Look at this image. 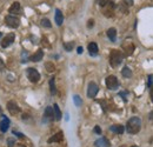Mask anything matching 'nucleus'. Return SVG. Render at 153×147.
<instances>
[{
    "mask_svg": "<svg viewBox=\"0 0 153 147\" xmlns=\"http://www.w3.org/2000/svg\"><path fill=\"white\" fill-rule=\"evenodd\" d=\"M126 129L130 134H138L141 129V119L138 117H132L126 124Z\"/></svg>",
    "mask_w": 153,
    "mask_h": 147,
    "instance_id": "f257e3e1",
    "label": "nucleus"
},
{
    "mask_svg": "<svg viewBox=\"0 0 153 147\" xmlns=\"http://www.w3.org/2000/svg\"><path fill=\"white\" fill-rule=\"evenodd\" d=\"M100 7L102 10L104 16L106 17H112L114 13V2L112 0H101L100 1Z\"/></svg>",
    "mask_w": 153,
    "mask_h": 147,
    "instance_id": "f03ea898",
    "label": "nucleus"
},
{
    "mask_svg": "<svg viewBox=\"0 0 153 147\" xmlns=\"http://www.w3.org/2000/svg\"><path fill=\"white\" fill-rule=\"evenodd\" d=\"M121 62H123V54H121V52H119L117 50H113L111 52V54H110V64H111V66L113 68H115Z\"/></svg>",
    "mask_w": 153,
    "mask_h": 147,
    "instance_id": "7ed1b4c3",
    "label": "nucleus"
},
{
    "mask_svg": "<svg viewBox=\"0 0 153 147\" xmlns=\"http://www.w3.org/2000/svg\"><path fill=\"white\" fill-rule=\"evenodd\" d=\"M105 84H106V87L108 90H111V91L118 90L119 86H120V84H119V81H118V79H117L115 75H108L106 78V80H105Z\"/></svg>",
    "mask_w": 153,
    "mask_h": 147,
    "instance_id": "20e7f679",
    "label": "nucleus"
},
{
    "mask_svg": "<svg viewBox=\"0 0 153 147\" xmlns=\"http://www.w3.org/2000/svg\"><path fill=\"white\" fill-rule=\"evenodd\" d=\"M26 74H27L28 80H30L31 82H33V84L38 82L39 80H40V73H39L36 68H27Z\"/></svg>",
    "mask_w": 153,
    "mask_h": 147,
    "instance_id": "39448f33",
    "label": "nucleus"
},
{
    "mask_svg": "<svg viewBox=\"0 0 153 147\" xmlns=\"http://www.w3.org/2000/svg\"><path fill=\"white\" fill-rule=\"evenodd\" d=\"M5 24L11 28H17V27H19L20 20L16 16H7V17H5Z\"/></svg>",
    "mask_w": 153,
    "mask_h": 147,
    "instance_id": "423d86ee",
    "label": "nucleus"
},
{
    "mask_svg": "<svg viewBox=\"0 0 153 147\" xmlns=\"http://www.w3.org/2000/svg\"><path fill=\"white\" fill-rule=\"evenodd\" d=\"M14 39H16V34H14V33H8V34H6L5 37L1 39V47H2V48L8 47L10 45H12V44L14 42Z\"/></svg>",
    "mask_w": 153,
    "mask_h": 147,
    "instance_id": "0eeeda50",
    "label": "nucleus"
},
{
    "mask_svg": "<svg viewBox=\"0 0 153 147\" xmlns=\"http://www.w3.org/2000/svg\"><path fill=\"white\" fill-rule=\"evenodd\" d=\"M98 92H99V86L97 85L96 82L91 81L88 84V88H87V97L88 98H96Z\"/></svg>",
    "mask_w": 153,
    "mask_h": 147,
    "instance_id": "6e6552de",
    "label": "nucleus"
},
{
    "mask_svg": "<svg viewBox=\"0 0 153 147\" xmlns=\"http://www.w3.org/2000/svg\"><path fill=\"white\" fill-rule=\"evenodd\" d=\"M54 120V112H53V107H46L45 110V114H44V118H42V121L45 124L50 122V121H53Z\"/></svg>",
    "mask_w": 153,
    "mask_h": 147,
    "instance_id": "1a4fd4ad",
    "label": "nucleus"
},
{
    "mask_svg": "<svg viewBox=\"0 0 153 147\" xmlns=\"http://www.w3.org/2000/svg\"><path fill=\"white\" fill-rule=\"evenodd\" d=\"M7 110H8V112L12 115H17V114H19L20 112H21L19 106L16 102H13V101H8L7 102Z\"/></svg>",
    "mask_w": 153,
    "mask_h": 147,
    "instance_id": "9d476101",
    "label": "nucleus"
},
{
    "mask_svg": "<svg viewBox=\"0 0 153 147\" xmlns=\"http://www.w3.org/2000/svg\"><path fill=\"white\" fill-rule=\"evenodd\" d=\"M42 58H44V51L41 48H39L36 53H33L30 56V60L33 61V62H39V61H41Z\"/></svg>",
    "mask_w": 153,
    "mask_h": 147,
    "instance_id": "9b49d317",
    "label": "nucleus"
},
{
    "mask_svg": "<svg viewBox=\"0 0 153 147\" xmlns=\"http://www.w3.org/2000/svg\"><path fill=\"white\" fill-rule=\"evenodd\" d=\"M20 11H21V6H20L19 2H13L11 6H10V8H8V12L11 13V14H19Z\"/></svg>",
    "mask_w": 153,
    "mask_h": 147,
    "instance_id": "f8f14e48",
    "label": "nucleus"
},
{
    "mask_svg": "<svg viewBox=\"0 0 153 147\" xmlns=\"http://www.w3.org/2000/svg\"><path fill=\"white\" fill-rule=\"evenodd\" d=\"M94 146L96 147H111V144H110V141H108L106 138H100V139L96 140Z\"/></svg>",
    "mask_w": 153,
    "mask_h": 147,
    "instance_id": "ddd939ff",
    "label": "nucleus"
},
{
    "mask_svg": "<svg viewBox=\"0 0 153 147\" xmlns=\"http://www.w3.org/2000/svg\"><path fill=\"white\" fill-rule=\"evenodd\" d=\"M8 128H10V120L6 117H2V120L0 121V131L5 133Z\"/></svg>",
    "mask_w": 153,
    "mask_h": 147,
    "instance_id": "4468645a",
    "label": "nucleus"
},
{
    "mask_svg": "<svg viewBox=\"0 0 153 147\" xmlns=\"http://www.w3.org/2000/svg\"><path fill=\"white\" fill-rule=\"evenodd\" d=\"M62 139H64V133L60 131V132L56 133V134L48 140V143H50V144H52V143H61Z\"/></svg>",
    "mask_w": 153,
    "mask_h": 147,
    "instance_id": "2eb2a0df",
    "label": "nucleus"
},
{
    "mask_svg": "<svg viewBox=\"0 0 153 147\" xmlns=\"http://www.w3.org/2000/svg\"><path fill=\"white\" fill-rule=\"evenodd\" d=\"M54 20H56V24L58 26H61L62 22H64V16L61 13L60 10H56V17H54Z\"/></svg>",
    "mask_w": 153,
    "mask_h": 147,
    "instance_id": "dca6fc26",
    "label": "nucleus"
},
{
    "mask_svg": "<svg viewBox=\"0 0 153 147\" xmlns=\"http://www.w3.org/2000/svg\"><path fill=\"white\" fill-rule=\"evenodd\" d=\"M98 45H97L96 42H90L88 44V52H90V54L92 55V56H96L98 54Z\"/></svg>",
    "mask_w": 153,
    "mask_h": 147,
    "instance_id": "f3484780",
    "label": "nucleus"
},
{
    "mask_svg": "<svg viewBox=\"0 0 153 147\" xmlns=\"http://www.w3.org/2000/svg\"><path fill=\"white\" fill-rule=\"evenodd\" d=\"M110 131L113 132V133H117V134H123L124 131H125V127L123 125H112L110 127Z\"/></svg>",
    "mask_w": 153,
    "mask_h": 147,
    "instance_id": "a211bd4d",
    "label": "nucleus"
},
{
    "mask_svg": "<svg viewBox=\"0 0 153 147\" xmlns=\"http://www.w3.org/2000/svg\"><path fill=\"white\" fill-rule=\"evenodd\" d=\"M107 37L112 42H114L115 39H117V30L114 27H111V28L107 30Z\"/></svg>",
    "mask_w": 153,
    "mask_h": 147,
    "instance_id": "6ab92c4d",
    "label": "nucleus"
},
{
    "mask_svg": "<svg viewBox=\"0 0 153 147\" xmlns=\"http://www.w3.org/2000/svg\"><path fill=\"white\" fill-rule=\"evenodd\" d=\"M124 51H125V54L126 55H130L132 54V52L134 51V45L132 42H128V44H125L124 46Z\"/></svg>",
    "mask_w": 153,
    "mask_h": 147,
    "instance_id": "aec40b11",
    "label": "nucleus"
},
{
    "mask_svg": "<svg viewBox=\"0 0 153 147\" xmlns=\"http://www.w3.org/2000/svg\"><path fill=\"white\" fill-rule=\"evenodd\" d=\"M53 112H54V119L58 120V121L61 120V112H60V108H59V106L57 104L53 105Z\"/></svg>",
    "mask_w": 153,
    "mask_h": 147,
    "instance_id": "412c9836",
    "label": "nucleus"
},
{
    "mask_svg": "<svg viewBox=\"0 0 153 147\" xmlns=\"http://www.w3.org/2000/svg\"><path fill=\"white\" fill-rule=\"evenodd\" d=\"M121 75H123L124 78H132V71H131L127 66H125V67L123 68V71H121Z\"/></svg>",
    "mask_w": 153,
    "mask_h": 147,
    "instance_id": "4be33fe9",
    "label": "nucleus"
},
{
    "mask_svg": "<svg viewBox=\"0 0 153 147\" xmlns=\"http://www.w3.org/2000/svg\"><path fill=\"white\" fill-rule=\"evenodd\" d=\"M50 90H51V94L52 95H56L57 88H56V82H54V79L53 78L50 80Z\"/></svg>",
    "mask_w": 153,
    "mask_h": 147,
    "instance_id": "5701e85b",
    "label": "nucleus"
},
{
    "mask_svg": "<svg viewBox=\"0 0 153 147\" xmlns=\"http://www.w3.org/2000/svg\"><path fill=\"white\" fill-rule=\"evenodd\" d=\"M40 24H41V26H44V27H47V28H51V26H52L51 21H50V20H48L47 18H42V19H41Z\"/></svg>",
    "mask_w": 153,
    "mask_h": 147,
    "instance_id": "b1692460",
    "label": "nucleus"
},
{
    "mask_svg": "<svg viewBox=\"0 0 153 147\" xmlns=\"http://www.w3.org/2000/svg\"><path fill=\"white\" fill-rule=\"evenodd\" d=\"M64 47H65V50H66L67 52H71V51L73 50V47H74V42H73V41L65 42V44H64Z\"/></svg>",
    "mask_w": 153,
    "mask_h": 147,
    "instance_id": "393cba45",
    "label": "nucleus"
},
{
    "mask_svg": "<svg viewBox=\"0 0 153 147\" xmlns=\"http://www.w3.org/2000/svg\"><path fill=\"white\" fill-rule=\"evenodd\" d=\"M73 101H74V105L76 107H80L81 104H82V100H81V98L79 95H73Z\"/></svg>",
    "mask_w": 153,
    "mask_h": 147,
    "instance_id": "a878e982",
    "label": "nucleus"
},
{
    "mask_svg": "<svg viewBox=\"0 0 153 147\" xmlns=\"http://www.w3.org/2000/svg\"><path fill=\"white\" fill-rule=\"evenodd\" d=\"M45 67H46V70H47L48 72H53V71L56 70V66H54L52 62H50V61H47V62L45 64Z\"/></svg>",
    "mask_w": 153,
    "mask_h": 147,
    "instance_id": "bb28decb",
    "label": "nucleus"
},
{
    "mask_svg": "<svg viewBox=\"0 0 153 147\" xmlns=\"http://www.w3.org/2000/svg\"><path fill=\"white\" fill-rule=\"evenodd\" d=\"M16 143H17V141H16L13 138H8V139H7V145H8L10 147L16 146Z\"/></svg>",
    "mask_w": 153,
    "mask_h": 147,
    "instance_id": "cd10ccee",
    "label": "nucleus"
},
{
    "mask_svg": "<svg viewBox=\"0 0 153 147\" xmlns=\"http://www.w3.org/2000/svg\"><path fill=\"white\" fill-rule=\"evenodd\" d=\"M93 132H94L96 134H100V133H101V128H100L99 126H96V127L93 128Z\"/></svg>",
    "mask_w": 153,
    "mask_h": 147,
    "instance_id": "c85d7f7f",
    "label": "nucleus"
},
{
    "mask_svg": "<svg viewBox=\"0 0 153 147\" xmlns=\"http://www.w3.org/2000/svg\"><path fill=\"white\" fill-rule=\"evenodd\" d=\"M147 87H152V75H149V82H147Z\"/></svg>",
    "mask_w": 153,
    "mask_h": 147,
    "instance_id": "c756f323",
    "label": "nucleus"
},
{
    "mask_svg": "<svg viewBox=\"0 0 153 147\" xmlns=\"http://www.w3.org/2000/svg\"><path fill=\"white\" fill-rule=\"evenodd\" d=\"M126 6H132L133 5V0H124Z\"/></svg>",
    "mask_w": 153,
    "mask_h": 147,
    "instance_id": "7c9ffc66",
    "label": "nucleus"
},
{
    "mask_svg": "<svg viewBox=\"0 0 153 147\" xmlns=\"http://www.w3.org/2000/svg\"><path fill=\"white\" fill-rule=\"evenodd\" d=\"M4 68H5V62L1 60V58H0V72L1 71H4Z\"/></svg>",
    "mask_w": 153,
    "mask_h": 147,
    "instance_id": "2f4dec72",
    "label": "nucleus"
},
{
    "mask_svg": "<svg viewBox=\"0 0 153 147\" xmlns=\"http://www.w3.org/2000/svg\"><path fill=\"white\" fill-rule=\"evenodd\" d=\"M76 52H78V53H79V54H80V53H82V52H84V48H82V47H81V46H79V47H78V48H76Z\"/></svg>",
    "mask_w": 153,
    "mask_h": 147,
    "instance_id": "473e14b6",
    "label": "nucleus"
},
{
    "mask_svg": "<svg viewBox=\"0 0 153 147\" xmlns=\"http://www.w3.org/2000/svg\"><path fill=\"white\" fill-rule=\"evenodd\" d=\"M13 134H14V135H17L18 138H24V135H22V134H20L19 132H16V131H14V132H13Z\"/></svg>",
    "mask_w": 153,
    "mask_h": 147,
    "instance_id": "72a5a7b5",
    "label": "nucleus"
},
{
    "mask_svg": "<svg viewBox=\"0 0 153 147\" xmlns=\"http://www.w3.org/2000/svg\"><path fill=\"white\" fill-rule=\"evenodd\" d=\"M14 147H25L24 145H19V146H14Z\"/></svg>",
    "mask_w": 153,
    "mask_h": 147,
    "instance_id": "f704fd0d",
    "label": "nucleus"
},
{
    "mask_svg": "<svg viewBox=\"0 0 153 147\" xmlns=\"http://www.w3.org/2000/svg\"><path fill=\"white\" fill-rule=\"evenodd\" d=\"M1 38H2V33H1V32H0V39H1Z\"/></svg>",
    "mask_w": 153,
    "mask_h": 147,
    "instance_id": "c9c22d12",
    "label": "nucleus"
},
{
    "mask_svg": "<svg viewBox=\"0 0 153 147\" xmlns=\"http://www.w3.org/2000/svg\"><path fill=\"white\" fill-rule=\"evenodd\" d=\"M131 147H138V146H135V145H134V146H131Z\"/></svg>",
    "mask_w": 153,
    "mask_h": 147,
    "instance_id": "e433bc0d",
    "label": "nucleus"
},
{
    "mask_svg": "<svg viewBox=\"0 0 153 147\" xmlns=\"http://www.w3.org/2000/svg\"><path fill=\"white\" fill-rule=\"evenodd\" d=\"M123 147H124V146H123Z\"/></svg>",
    "mask_w": 153,
    "mask_h": 147,
    "instance_id": "4c0bfd02",
    "label": "nucleus"
}]
</instances>
